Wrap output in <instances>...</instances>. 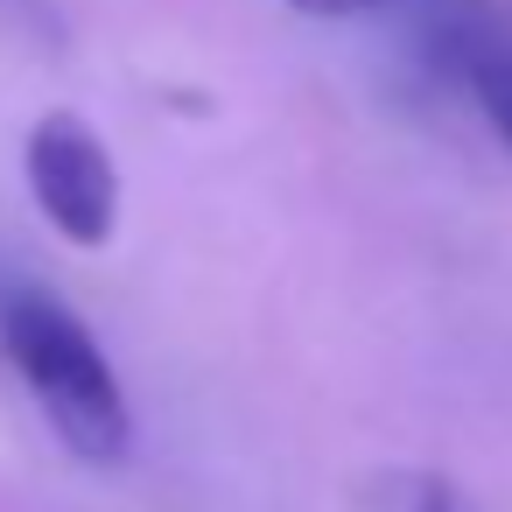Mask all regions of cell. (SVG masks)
<instances>
[{"instance_id": "1", "label": "cell", "mask_w": 512, "mask_h": 512, "mask_svg": "<svg viewBox=\"0 0 512 512\" xmlns=\"http://www.w3.org/2000/svg\"><path fill=\"white\" fill-rule=\"evenodd\" d=\"M0 344H8L22 386L36 393V407L50 414V428L64 435L71 456L127 463L134 407H127L120 372L106 365L99 337L78 323V309H64L43 288H22V295H8V309H0Z\"/></svg>"}, {"instance_id": "2", "label": "cell", "mask_w": 512, "mask_h": 512, "mask_svg": "<svg viewBox=\"0 0 512 512\" xmlns=\"http://www.w3.org/2000/svg\"><path fill=\"white\" fill-rule=\"evenodd\" d=\"M22 176H29V197L36 211L71 239V246H106L113 225H120V169H113V148L78 120V113H43L29 127V148H22Z\"/></svg>"}, {"instance_id": "3", "label": "cell", "mask_w": 512, "mask_h": 512, "mask_svg": "<svg viewBox=\"0 0 512 512\" xmlns=\"http://www.w3.org/2000/svg\"><path fill=\"white\" fill-rule=\"evenodd\" d=\"M449 64L463 78V92L477 99V113L498 127V141L512 148V43L484 22H456L449 29Z\"/></svg>"}, {"instance_id": "4", "label": "cell", "mask_w": 512, "mask_h": 512, "mask_svg": "<svg viewBox=\"0 0 512 512\" xmlns=\"http://www.w3.org/2000/svg\"><path fill=\"white\" fill-rule=\"evenodd\" d=\"M358 512H470V505L428 470H379V477H365Z\"/></svg>"}, {"instance_id": "5", "label": "cell", "mask_w": 512, "mask_h": 512, "mask_svg": "<svg viewBox=\"0 0 512 512\" xmlns=\"http://www.w3.org/2000/svg\"><path fill=\"white\" fill-rule=\"evenodd\" d=\"M288 8L323 15V22H344V15H372V8H386V0H288Z\"/></svg>"}]
</instances>
